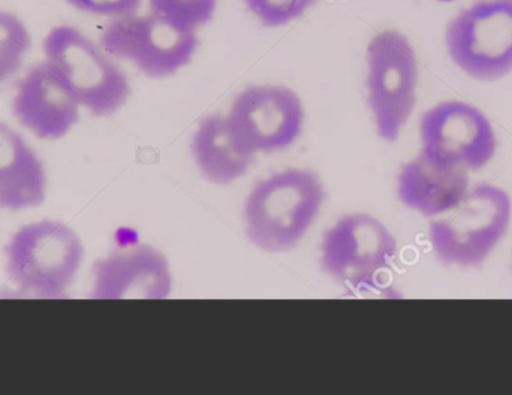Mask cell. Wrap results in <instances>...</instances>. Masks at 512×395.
<instances>
[{
  "label": "cell",
  "mask_w": 512,
  "mask_h": 395,
  "mask_svg": "<svg viewBox=\"0 0 512 395\" xmlns=\"http://www.w3.org/2000/svg\"><path fill=\"white\" fill-rule=\"evenodd\" d=\"M325 201L324 183L312 171L291 168L261 180L246 199L245 231L256 249H294L312 228Z\"/></svg>",
  "instance_id": "1"
},
{
  "label": "cell",
  "mask_w": 512,
  "mask_h": 395,
  "mask_svg": "<svg viewBox=\"0 0 512 395\" xmlns=\"http://www.w3.org/2000/svg\"><path fill=\"white\" fill-rule=\"evenodd\" d=\"M511 220L510 194L486 183L471 189L453 210L435 217L429 225L430 246L447 267H480L507 237Z\"/></svg>",
  "instance_id": "3"
},
{
  "label": "cell",
  "mask_w": 512,
  "mask_h": 395,
  "mask_svg": "<svg viewBox=\"0 0 512 395\" xmlns=\"http://www.w3.org/2000/svg\"><path fill=\"white\" fill-rule=\"evenodd\" d=\"M216 6L218 0H149L150 12L194 32L212 20Z\"/></svg>",
  "instance_id": "17"
},
{
  "label": "cell",
  "mask_w": 512,
  "mask_h": 395,
  "mask_svg": "<svg viewBox=\"0 0 512 395\" xmlns=\"http://www.w3.org/2000/svg\"><path fill=\"white\" fill-rule=\"evenodd\" d=\"M47 198V174L41 159L15 129L0 122V208L23 211Z\"/></svg>",
  "instance_id": "14"
},
{
  "label": "cell",
  "mask_w": 512,
  "mask_h": 395,
  "mask_svg": "<svg viewBox=\"0 0 512 395\" xmlns=\"http://www.w3.org/2000/svg\"><path fill=\"white\" fill-rule=\"evenodd\" d=\"M171 292L170 262L149 244L117 250L93 265V300H167Z\"/></svg>",
  "instance_id": "11"
},
{
  "label": "cell",
  "mask_w": 512,
  "mask_h": 395,
  "mask_svg": "<svg viewBox=\"0 0 512 395\" xmlns=\"http://www.w3.org/2000/svg\"><path fill=\"white\" fill-rule=\"evenodd\" d=\"M192 155L201 176L218 186L242 179L255 161L237 140L227 116L221 114L201 120L192 138Z\"/></svg>",
  "instance_id": "15"
},
{
  "label": "cell",
  "mask_w": 512,
  "mask_h": 395,
  "mask_svg": "<svg viewBox=\"0 0 512 395\" xmlns=\"http://www.w3.org/2000/svg\"><path fill=\"white\" fill-rule=\"evenodd\" d=\"M72 8L98 17L119 18L135 14L141 0H66Z\"/></svg>",
  "instance_id": "19"
},
{
  "label": "cell",
  "mask_w": 512,
  "mask_h": 395,
  "mask_svg": "<svg viewBox=\"0 0 512 395\" xmlns=\"http://www.w3.org/2000/svg\"><path fill=\"white\" fill-rule=\"evenodd\" d=\"M45 62L57 72L81 107L98 117L116 114L131 96V84L104 48L75 27H53L42 41Z\"/></svg>",
  "instance_id": "4"
},
{
  "label": "cell",
  "mask_w": 512,
  "mask_h": 395,
  "mask_svg": "<svg viewBox=\"0 0 512 395\" xmlns=\"http://www.w3.org/2000/svg\"><path fill=\"white\" fill-rule=\"evenodd\" d=\"M445 44L454 65L478 81L512 71V0H478L448 23Z\"/></svg>",
  "instance_id": "6"
},
{
  "label": "cell",
  "mask_w": 512,
  "mask_h": 395,
  "mask_svg": "<svg viewBox=\"0 0 512 395\" xmlns=\"http://www.w3.org/2000/svg\"><path fill=\"white\" fill-rule=\"evenodd\" d=\"M421 150L457 165L480 171L495 158L498 137L480 108L463 101H444L429 108L420 120Z\"/></svg>",
  "instance_id": "10"
},
{
  "label": "cell",
  "mask_w": 512,
  "mask_h": 395,
  "mask_svg": "<svg viewBox=\"0 0 512 395\" xmlns=\"http://www.w3.org/2000/svg\"><path fill=\"white\" fill-rule=\"evenodd\" d=\"M227 119L249 153H276L300 137L304 107L300 96L288 87L251 86L236 96Z\"/></svg>",
  "instance_id": "9"
},
{
  "label": "cell",
  "mask_w": 512,
  "mask_h": 395,
  "mask_svg": "<svg viewBox=\"0 0 512 395\" xmlns=\"http://www.w3.org/2000/svg\"><path fill=\"white\" fill-rule=\"evenodd\" d=\"M396 256L397 240L390 229L366 213L346 214L321 241L322 270L352 289L375 285Z\"/></svg>",
  "instance_id": "8"
},
{
  "label": "cell",
  "mask_w": 512,
  "mask_h": 395,
  "mask_svg": "<svg viewBox=\"0 0 512 395\" xmlns=\"http://www.w3.org/2000/svg\"><path fill=\"white\" fill-rule=\"evenodd\" d=\"M83 258V243L74 229L59 220H39L9 238L5 270L20 297L56 300L68 292Z\"/></svg>",
  "instance_id": "2"
},
{
  "label": "cell",
  "mask_w": 512,
  "mask_h": 395,
  "mask_svg": "<svg viewBox=\"0 0 512 395\" xmlns=\"http://www.w3.org/2000/svg\"><path fill=\"white\" fill-rule=\"evenodd\" d=\"M80 102L47 62L38 63L18 81L12 113L39 140L57 141L80 120Z\"/></svg>",
  "instance_id": "12"
},
{
  "label": "cell",
  "mask_w": 512,
  "mask_h": 395,
  "mask_svg": "<svg viewBox=\"0 0 512 395\" xmlns=\"http://www.w3.org/2000/svg\"><path fill=\"white\" fill-rule=\"evenodd\" d=\"M200 39L161 15L111 18L101 33V47L117 59L129 60L150 78H167L191 63Z\"/></svg>",
  "instance_id": "7"
},
{
  "label": "cell",
  "mask_w": 512,
  "mask_h": 395,
  "mask_svg": "<svg viewBox=\"0 0 512 395\" xmlns=\"http://www.w3.org/2000/svg\"><path fill=\"white\" fill-rule=\"evenodd\" d=\"M367 102L376 134L396 143L417 105L418 59L399 30H382L367 45Z\"/></svg>",
  "instance_id": "5"
},
{
  "label": "cell",
  "mask_w": 512,
  "mask_h": 395,
  "mask_svg": "<svg viewBox=\"0 0 512 395\" xmlns=\"http://www.w3.org/2000/svg\"><path fill=\"white\" fill-rule=\"evenodd\" d=\"M469 186V171L421 150L400 168L397 197L409 210L435 219L457 207Z\"/></svg>",
  "instance_id": "13"
},
{
  "label": "cell",
  "mask_w": 512,
  "mask_h": 395,
  "mask_svg": "<svg viewBox=\"0 0 512 395\" xmlns=\"http://www.w3.org/2000/svg\"><path fill=\"white\" fill-rule=\"evenodd\" d=\"M319 0H245L246 8L265 27H280L303 17Z\"/></svg>",
  "instance_id": "18"
},
{
  "label": "cell",
  "mask_w": 512,
  "mask_h": 395,
  "mask_svg": "<svg viewBox=\"0 0 512 395\" xmlns=\"http://www.w3.org/2000/svg\"><path fill=\"white\" fill-rule=\"evenodd\" d=\"M29 48L26 24L17 15L0 11V86L20 69Z\"/></svg>",
  "instance_id": "16"
}]
</instances>
